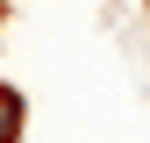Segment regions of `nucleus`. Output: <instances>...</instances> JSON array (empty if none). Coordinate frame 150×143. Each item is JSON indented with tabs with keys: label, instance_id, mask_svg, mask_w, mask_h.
Returning <instances> with one entry per match:
<instances>
[{
	"label": "nucleus",
	"instance_id": "obj_1",
	"mask_svg": "<svg viewBox=\"0 0 150 143\" xmlns=\"http://www.w3.org/2000/svg\"><path fill=\"white\" fill-rule=\"evenodd\" d=\"M22 122H29V100L14 86H0V143H22Z\"/></svg>",
	"mask_w": 150,
	"mask_h": 143
}]
</instances>
